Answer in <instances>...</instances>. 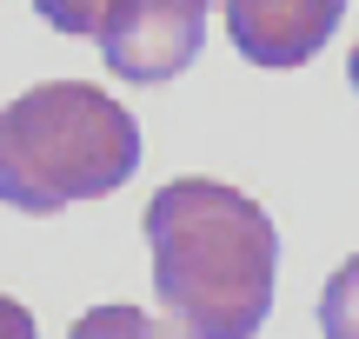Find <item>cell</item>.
<instances>
[{"label": "cell", "instance_id": "6da1fadb", "mask_svg": "<svg viewBox=\"0 0 359 339\" xmlns=\"http://www.w3.org/2000/svg\"><path fill=\"white\" fill-rule=\"evenodd\" d=\"M154 300L187 339H253L273 313L280 233L226 180H167L147 200Z\"/></svg>", "mask_w": 359, "mask_h": 339}, {"label": "cell", "instance_id": "277c9868", "mask_svg": "<svg viewBox=\"0 0 359 339\" xmlns=\"http://www.w3.org/2000/svg\"><path fill=\"white\" fill-rule=\"evenodd\" d=\"M226 40L253 67H306L346 20V0H219Z\"/></svg>", "mask_w": 359, "mask_h": 339}, {"label": "cell", "instance_id": "9c48e42d", "mask_svg": "<svg viewBox=\"0 0 359 339\" xmlns=\"http://www.w3.org/2000/svg\"><path fill=\"white\" fill-rule=\"evenodd\" d=\"M353 93H359V47H353Z\"/></svg>", "mask_w": 359, "mask_h": 339}, {"label": "cell", "instance_id": "8992f818", "mask_svg": "<svg viewBox=\"0 0 359 339\" xmlns=\"http://www.w3.org/2000/svg\"><path fill=\"white\" fill-rule=\"evenodd\" d=\"M67 339H167V326L154 313H140V306H93V313L74 319Z\"/></svg>", "mask_w": 359, "mask_h": 339}, {"label": "cell", "instance_id": "7a4b0ae2", "mask_svg": "<svg viewBox=\"0 0 359 339\" xmlns=\"http://www.w3.org/2000/svg\"><path fill=\"white\" fill-rule=\"evenodd\" d=\"M140 167V120L87 80H40L0 106V207L67 213L107 200Z\"/></svg>", "mask_w": 359, "mask_h": 339}, {"label": "cell", "instance_id": "52a82bcc", "mask_svg": "<svg viewBox=\"0 0 359 339\" xmlns=\"http://www.w3.org/2000/svg\"><path fill=\"white\" fill-rule=\"evenodd\" d=\"M34 7H40V20H47L53 34H93L107 0H34Z\"/></svg>", "mask_w": 359, "mask_h": 339}, {"label": "cell", "instance_id": "5b68a950", "mask_svg": "<svg viewBox=\"0 0 359 339\" xmlns=\"http://www.w3.org/2000/svg\"><path fill=\"white\" fill-rule=\"evenodd\" d=\"M320 333L326 339H359V253L326 279V293H320Z\"/></svg>", "mask_w": 359, "mask_h": 339}, {"label": "cell", "instance_id": "ba28073f", "mask_svg": "<svg viewBox=\"0 0 359 339\" xmlns=\"http://www.w3.org/2000/svg\"><path fill=\"white\" fill-rule=\"evenodd\" d=\"M0 339H34V313L20 300H7V293H0Z\"/></svg>", "mask_w": 359, "mask_h": 339}, {"label": "cell", "instance_id": "3957f363", "mask_svg": "<svg viewBox=\"0 0 359 339\" xmlns=\"http://www.w3.org/2000/svg\"><path fill=\"white\" fill-rule=\"evenodd\" d=\"M100 60L114 67L120 80H140V87H160V80L187 74L206 47V0H107L100 27Z\"/></svg>", "mask_w": 359, "mask_h": 339}]
</instances>
